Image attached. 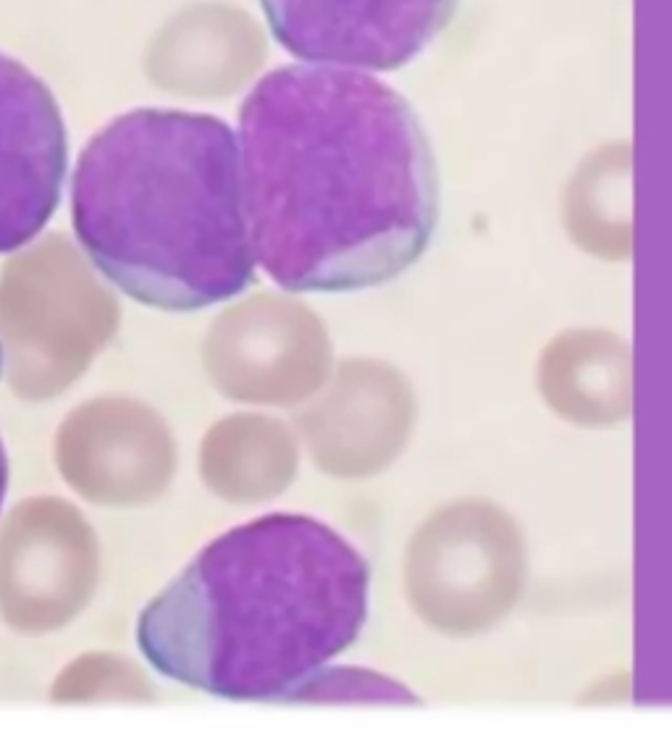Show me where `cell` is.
Masks as SVG:
<instances>
[{"label":"cell","mask_w":672,"mask_h":756,"mask_svg":"<svg viewBox=\"0 0 672 756\" xmlns=\"http://www.w3.org/2000/svg\"><path fill=\"white\" fill-rule=\"evenodd\" d=\"M237 145L252 258L287 292L381 287L434 242V147L413 103L371 71H268L239 108Z\"/></svg>","instance_id":"1"},{"label":"cell","mask_w":672,"mask_h":756,"mask_svg":"<svg viewBox=\"0 0 672 756\" xmlns=\"http://www.w3.org/2000/svg\"><path fill=\"white\" fill-rule=\"evenodd\" d=\"M371 612V565L323 520L271 512L210 541L142 609L163 678L229 701L315 691Z\"/></svg>","instance_id":"2"},{"label":"cell","mask_w":672,"mask_h":756,"mask_svg":"<svg viewBox=\"0 0 672 756\" xmlns=\"http://www.w3.org/2000/svg\"><path fill=\"white\" fill-rule=\"evenodd\" d=\"M71 224L92 266L150 308L203 310L255 279L237 137L210 113L105 124L74 168Z\"/></svg>","instance_id":"3"},{"label":"cell","mask_w":672,"mask_h":756,"mask_svg":"<svg viewBox=\"0 0 672 756\" xmlns=\"http://www.w3.org/2000/svg\"><path fill=\"white\" fill-rule=\"evenodd\" d=\"M260 8L297 61L399 71L452 24L460 0H260Z\"/></svg>","instance_id":"4"},{"label":"cell","mask_w":672,"mask_h":756,"mask_svg":"<svg viewBox=\"0 0 672 756\" xmlns=\"http://www.w3.org/2000/svg\"><path fill=\"white\" fill-rule=\"evenodd\" d=\"M66 126L48 84L0 53V255L40 234L61 203Z\"/></svg>","instance_id":"5"},{"label":"cell","mask_w":672,"mask_h":756,"mask_svg":"<svg viewBox=\"0 0 672 756\" xmlns=\"http://www.w3.org/2000/svg\"><path fill=\"white\" fill-rule=\"evenodd\" d=\"M8 491V460H6V447H3V439H0V507L6 502Z\"/></svg>","instance_id":"6"},{"label":"cell","mask_w":672,"mask_h":756,"mask_svg":"<svg viewBox=\"0 0 672 756\" xmlns=\"http://www.w3.org/2000/svg\"><path fill=\"white\" fill-rule=\"evenodd\" d=\"M0 376H3V347H0Z\"/></svg>","instance_id":"7"}]
</instances>
